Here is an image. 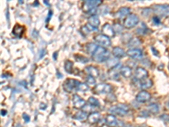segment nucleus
Listing matches in <instances>:
<instances>
[{
  "label": "nucleus",
  "mask_w": 169,
  "mask_h": 127,
  "mask_svg": "<svg viewBox=\"0 0 169 127\" xmlns=\"http://www.w3.org/2000/svg\"><path fill=\"white\" fill-rule=\"evenodd\" d=\"M109 56L110 53L106 49L105 47H98L96 52L93 54L92 59L94 61H96L97 63H102V62L107 61L109 59Z\"/></svg>",
  "instance_id": "f257e3e1"
},
{
  "label": "nucleus",
  "mask_w": 169,
  "mask_h": 127,
  "mask_svg": "<svg viewBox=\"0 0 169 127\" xmlns=\"http://www.w3.org/2000/svg\"><path fill=\"white\" fill-rule=\"evenodd\" d=\"M108 110L113 115L115 114V115H118L120 117H123V116L127 115L129 109H128L127 106L123 105V104H119V105L112 106Z\"/></svg>",
  "instance_id": "f03ea898"
},
{
  "label": "nucleus",
  "mask_w": 169,
  "mask_h": 127,
  "mask_svg": "<svg viewBox=\"0 0 169 127\" xmlns=\"http://www.w3.org/2000/svg\"><path fill=\"white\" fill-rule=\"evenodd\" d=\"M139 22V17L137 16L135 14H130L129 15L125 18L124 22H123V26L126 29H131L133 27H135V25H138Z\"/></svg>",
  "instance_id": "7ed1b4c3"
},
{
  "label": "nucleus",
  "mask_w": 169,
  "mask_h": 127,
  "mask_svg": "<svg viewBox=\"0 0 169 127\" xmlns=\"http://www.w3.org/2000/svg\"><path fill=\"white\" fill-rule=\"evenodd\" d=\"M101 4H102L101 0H87L84 3L83 10L84 13H91L96 8V7H98Z\"/></svg>",
  "instance_id": "20e7f679"
},
{
  "label": "nucleus",
  "mask_w": 169,
  "mask_h": 127,
  "mask_svg": "<svg viewBox=\"0 0 169 127\" xmlns=\"http://www.w3.org/2000/svg\"><path fill=\"white\" fill-rule=\"evenodd\" d=\"M80 82V81L75 79H67L63 85V90L67 93H71L74 89H76Z\"/></svg>",
  "instance_id": "39448f33"
},
{
  "label": "nucleus",
  "mask_w": 169,
  "mask_h": 127,
  "mask_svg": "<svg viewBox=\"0 0 169 127\" xmlns=\"http://www.w3.org/2000/svg\"><path fill=\"white\" fill-rule=\"evenodd\" d=\"M94 91L97 94H107L113 91V86L107 83H101L97 85L94 88Z\"/></svg>",
  "instance_id": "423d86ee"
},
{
  "label": "nucleus",
  "mask_w": 169,
  "mask_h": 127,
  "mask_svg": "<svg viewBox=\"0 0 169 127\" xmlns=\"http://www.w3.org/2000/svg\"><path fill=\"white\" fill-rule=\"evenodd\" d=\"M153 11L157 14L160 15L163 17H167L169 16V4L167 5H155L153 8Z\"/></svg>",
  "instance_id": "0eeeda50"
},
{
  "label": "nucleus",
  "mask_w": 169,
  "mask_h": 127,
  "mask_svg": "<svg viewBox=\"0 0 169 127\" xmlns=\"http://www.w3.org/2000/svg\"><path fill=\"white\" fill-rule=\"evenodd\" d=\"M95 42H97L98 45H100L102 47H109L111 45V39L107 37L102 35H97L95 37Z\"/></svg>",
  "instance_id": "6e6552de"
},
{
  "label": "nucleus",
  "mask_w": 169,
  "mask_h": 127,
  "mask_svg": "<svg viewBox=\"0 0 169 127\" xmlns=\"http://www.w3.org/2000/svg\"><path fill=\"white\" fill-rule=\"evenodd\" d=\"M148 76V71L143 67H137L135 71V78L138 80L146 79Z\"/></svg>",
  "instance_id": "1a4fd4ad"
},
{
  "label": "nucleus",
  "mask_w": 169,
  "mask_h": 127,
  "mask_svg": "<svg viewBox=\"0 0 169 127\" xmlns=\"http://www.w3.org/2000/svg\"><path fill=\"white\" fill-rule=\"evenodd\" d=\"M126 55H128L131 59H139L142 58L143 53L139 48H130V49L127 51Z\"/></svg>",
  "instance_id": "9d476101"
},
{
  "label": "nucleus",
  "mask_w": 169,
  "mask_h": 127,
  "mask_svg": "<svg viewBox=\"0 0 169 127\" xmlns=\"http://www.w3.org/2000/svg\"><path fill=\"white\" fill-rule=\"evenodd\" d=\"M151 93H148L146 91H141L136 95V101L139 102L140 103H144L145 102H148L151 99Z\"/></svg>",
  "instance_id": "9b49d317"
},
{
  "label": "nucleus",
  "mask_w": 169,
  "mask_h": 127,
  "mask_svg": "<svg viewBox=\"0 0 169 127\" xmlns=\"http://www.w3.org/2000/svg\"><path fill=\"white\" fill-rule=\"evenodd\" d=\"M73 104L76 109H82L85 105V101L79 95L75 94L73 96Z\"/></svg>",
  "instance_id": "f8f14e48"
},
{
  "label": "nucleus",
  "mask_w": 169,
  "mask_h": 127,
  "mask_svg": "<svg viewBox=\"0 0 169 127\" xmlns=\"http://www.w3.org/2000/svg\"><path fill=\"white\" fill-rule=\"evenodd\" d=\"M101 31H102V33H103L104 36L109 38L113 37H114V35H115L113 28V26L110 25V24H105V25L102 26Z\"/></svg>",
  "instance_id": "ddd939ff"
},
{
  "label": "nucleus",
  "mask_w": 169,
  "mask_h": 127,
  "mask_svg": "<svg viewBox=\"0 0 169 127\" xmlns=\"http://www.w3.org/2000/svg\"><path fill=\"white\" fill-rule=\"evenodd\" d=\"M84 70H85V72L88 74L89 76H92L93 78H97V77H98L99 75H100L99 70H98L97 67L92 66V65H89V66H86Z\"/></svg>",
  "instance_id": "4468645a"
},
{
  "label": "nucleus",
  "mask_w": 169,
  "mask_h": 127,
  "mask_svg": "<svg viewBox=\"0 0 169 127\" xmlns=\"http://www.w3.org/2000/svg\"><path fill=\"white\" fill-rule=\"evenodd\" d=\"M129 15H130V8H127V7H122L117 11L116 17L118 19H123V18H126Z\"/></svg>",
  "instance_id": "2eb2a0df"
},
{
  "label": "nucleus",
  "mask_w": 169,
  "mask_h": 127,
  "mask_svg": "<svg viewBox=\"0 0 169 127\" xmlns=\"http://www.w3.org/2000/svg\"><path fill=\"white\" fill-rule=\"evenodd\" d=\"M106 124L109 127H116L118 125V120L115 116H113V114H108L107 115V117L105 119Z\"/></svg>",
  "instance_id": "dca6fc26"
},
{
  "label": "nucleus",
  "mask_w": 169,
  "mask_h": 127,
  "mask_svg": "<svg viewBox=\"0 0 169 127\" xmlns=\"http://www.w3.org/2000/svg\"><path fill=\"white\" fill-rule=\"evenodd\" d=\"M88 122L90 124H96L101 119V114L98 112H93L88 115Z\"/></svg>",
  "instance_id": "f3484780"
},
{
  "label": "nucleus",
  "mask_w": 169,
  "mask_h": 127,
  "mask_svg": "<svg viewBox=\"0 0 169 127\" xmlns=\"http://www.w3.org/2000/svg\"><path fill=\"white\" fill-rule=\"evenodd\" d=\"M113 56L116 59H121V58H123L126 55V53L121 47H115L113 49Z\"/></svg>",
  "instance_id": "a211bd4d"
},
{
  "label": "nucleus",
  "mask_w": 169,
  "mask_h": 127,
  "mask_svg": "<svg viewBox=\"0 0 169 127\" xmlns=\"http://www.w3.org/2000/svg\"><path fill=\"white\" fill-rule=\"evenodd\" d=\"M88 24L93 26L94 28H96L97 29V27L99 26L100 25V20H99V17L96 15H91V16L88 19Z\"/></svg>",
  "instance_id": "6ab92c4d"
},
{
  "label": "nucleus",
  "mask_w": 169,
  "mask_h": 127,
  "mask_svg": "<svg viewBox=\"0 0 169 127\" xmlns=\"http://www.w3.org/2000/svg\"><path fill=\"white\" fill-rule=\"evenodd\" d=\"M120 75L122 76H123L124 78H129L130 77L131 75H132V70H131V68L129 67V66H122L120 68Z\"/></svg>",
  "instance_id": "aec40b11"
},
{
  "label": "nucleus",
  "mask_w": 169,
  "mask_h": 127,
  "mask_svg": "<svg viewBox=\"0 0 169 127\" xmlns=\"http://www.w3.org/2000/svg\"><path fill=\"white\" fill-rule=\"evenodd\" d=\"M153 85V82L151 79H144L139 82V86L141 89L151 88Z\"/></svg>",
  "instance_id": "412c9836"
},
{
  "label": "nucleus",
  "mask_w": 169,
  "mask_h": 127,
  "mask_svg": "<svg viewBox=\"0 0 169 127\" xmlns=\"http://www.w3.org/2000/svg\"><path fill=\"white\" fill-rule=\"evenodd\" d=\"M23 32H24V26L19 25V24L14 25V27L12 31L13 35L18 36V37H21V35L23 34Z\"/></svg>",
  "instance_id": "4be33fe9"
},
{
  "label": "nucleus",
  "mask_w": 169,
  "mask_h": 127,
  "mask_svg": "<svg viewBox=\"0 0 169 127\" xmlns=\"http://www.w3.org/2000/svg\"><path fill=\"white\" fill-rule=\"evenodd\" d=\"M141 44V42L139 38L137 37H133L130 39V41L128 43V46L130 48H137V47H139Z\"/></svg>",
  "instance_id": "5701e85b"
},
{
  "label": "nucleus",
  "mask_w": 169,
  "mask_h": 127,
  "mask_svg": "<svg viewBox=\"0 0 169 127\" xmlns=\"http://www.w3.org/2000/svg\"><path fill=\"white\" fill-rule=\"evenodd\" d=\"M97 47H98L97 45L96 44V43H94V42H90V43H88V44L86 45V47H85L87 53L91 55H93V54L96 52Z\"/></svg>",
  "instance_id": "b1692460"
},
{
  "label": "nucleus",
  "mask_w": 169,
  "mask_h": 127,
  "mask_svg": "<svg viewBox=\"0 0 169 127\" xmlns=\"http://www.w3.org/2000/svg\"><path fill=\"white\" fill-rule=\"evenodd\" d=\"M118 64H119V61H118V59H116V58L109 59L107 60V65L110 69H115Z\"/></svg>",
  "instance_id": "393cba45"
},
{
  "label": "nucleus",
  "mask_w": 169,
  "mask_h": 127,
  "mask_svg": "<svg viewBox=\"0 0 169 127\" xmlns=\"http://www.w3.org/2000/svg\"><path fill=\"white\" fill-rule=\"evenodd\" d=\"M159 105L157 103H151L150 105L148 106L147 110L151 113V114H156L159 112Z\"/></svg>",
  "instance_id": "a878e982"
},
{
  "label": "nucleus",
  "mask_w": 169,
  "mask_h": 127,
  "mask_svg": "<svg viewBox=\"0 0 169 127\" xmlns=\"http://www.w3.org/2000/svg\"><path fill=\"white\" fill-rule=\"evenodd\" d=\"M88 118V116H87V114L84 112V111H80V112H78L77 114L75 115V119H78V120H84L85 119Z\"/></svg>",
  "instance_id": "bb28decb"
},
{
  "label": "nucleus",
  "mask_w": 169,
  "mask_h": 127,
  "mask_svg": "<svg viewBox=\"0 0 169 127\" xmlns=\"http://www.w3.org/2000/svg\"><path fill=\"white\" fill-rule=\"evenodd\" d=\"M146 31H147V27H146V25H145L144 23H141L140 24V26L137 28L136 30V33H138L139 35H145V34L146 33Z\"/></svg>",
  "instance_id": "cd10ccee"
},
{
  "label": "nucleus",
  "mask_w": 169,
  "mask_h": 127,
  "mask_svg": "<svg viewBox=\"0 0 169 127\" xmlns=\"http://www.w3.org/2000/svg\"><path fill=\"white\" fill-rule=\"evenodd\" d=\"M73 66H74V63L69 60H67L65 63H64V69L68 73H72L73 72Z\"/></svg>",
  "instance_id": "c85d7f7f"
},
{
  "label": "nucleus",
  "mask_w": 169,
  "mask_h": 127,
  "mask_svg": "<svg viewBox=\"0 0 169 127\" xmlns=\"http://www.w3.org/2000/svg\"><path fill=\"white\" fill-rule=\"evenodd\" d=\"M76 90L80 91V92H87L89 90V86L86 83L80 82V84L78 85V86L76 87Z\"/></svg>",
  "instance_id": "c756f323"
},
{
  "label": "nucleus",
  "mask_w": 169,
  "mask_h": 127,
  "mask_svg": "<svg viewBox=\"0 0 169 127\" xmlns=\"http://www.w3.org/2000/svg\"><path fill=\"white\" fill-rule=\"evenodd\" d=\"M88 103L91 106H93V107H99L100 106V102L98 101L96 97H89Z\"/></svg>",
  "instance_id": "7c9ffc66"
},
{
  "label": "nucleus",
  "mask_w": 169,
  "mask_h": 127,
  "mask_svg": "<svg viewBox=\"0 0 169 127\" xmlns=\"http://www.w3.org/2000/svg\"><path fill=\"white\" fill-rule=\"evenodd\" d=\"M75 58L76 60H77L78 62H80V63H85L88 62V59H87L86 57L82 56V55L80 54H75Z\"/></svg>",
  "instance_id": "2f4dec72"
},
{
  "label": "nucleus",
  "mask_w": 169,
  "mask_h": 127,
  "mask_svg": "<svg viewBox=\"0 0 169 127\" xmlns=\"http://www.w3.org/2000/svg\"><path fill=\"white\" fill-rule=\"evenodd\" d=\"M113 31L115 33H121L123 31V26L119 23H115L113 25Z\"/></svg>",
  "instance_id": "473e14b6"
},
{
  "label": "nucleus",
  "mask_w": 169,
  "mask_h": 127,
  "mask_svg": "<svg viewBox=\"0 0 169 127\" xmlns=\"http://www.w3.org/2000/svg\"><path fill=\"white\" fill-rule=\"evenodd\" d=\"M86 84L90 85V86H94V85L96 84V80H95V78H93L92 76H88L86 77Z\"/></svg>",
  "instance_id": "72a5a7b5"
},
{
  "label": "nucleus",
  "mask_w": 169,
  "mask_h": 127,
  "mask_svg": "<svg viewBox=\"0 0 169 127\" xmlns=\"http://www.w3.org/2000/svg\"><path fill=\"white\" fill-rule=\"evenodd\" d=\"M160 118L165 121V122H168L169 123V114H161L160 116Z\"/></svg>",
  "instance_id": "f704fd0d"
},
{
  "label": "nucleus",
  "mask_w": 169,
  "mask_h": 127,
  "mask_svg": "<svg viewBox=\"0 0 169 127\" xmlns=\"http://www.w3.org/2000/svg\"><path fill=\"white\" fill-rule=\"evenodd\" d=\"M152 21H153V22H154L155 24H156V25L160 24V18L157 16V15L153 17V18H152Z\"/></svg>",
  "instance_id": "c9c22d12"
},
{
  "label": "nucleus",
  "mask_w": 169,
  "mask_h": 127,
  "mask_svg": "<svg viewBox=\"0 0 169 127\" xmlns=\"http://www.w3.org/2000/svg\"><path fill=\"white\" fill-rule=\"evenodd\" d=\"M23 119H25V121L26 123H28L30 121V117L28 114H23Z\"/></svg>",
  "instance_id": "e433bc0d"
},
{
  "label": "nucleus",
  "mask_w": 169,
  "mask_h": 127,
  "mask_svg": "<svg viewBox=\"0 0 169 127\" xmlns=\"http://www.w3.org/2000/svg\"><path fill=\"white\" fill-rule=\"evenodd\" d=\"M6 114H7V111H5V110H2V111H1V114H2L3 116L5 115Z\"/></svg>",
  "instance_id": "4c0bfd02"
},
{
  "label": "nucleus",
  "mask_w": 169,
  "mask_h": 127,
  "mask_svg": "<svg viewBox=\"0 0 169 127\" xmlns=\"http://www.w3.org/2000/svg\"><path fill=\"white\" fill-rule=\"evenodd\" d=\"M151 51H153V52H154V53L156 54V56H158V54L156 53V51L155 50V48H154V47H151Z\"/></svg>",
  "instance_id": "58836bf2"
},
{
  "label": "nucleus",
  "mask_w": 169,
  "mask_h": 127,
  "mask_svg": "<svg viewBox=\"0 0 169 127\" xmlns=\"http://www.w3.org/2000/svg\"><path fill=\"white\" fill-rule=\"evenodd\" d=\"M124 127H133V126H132L131 125H125Z\"/></svg>",
  "instance_id": "ea45409f"
}]
</instances>
